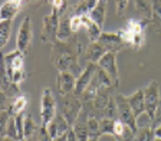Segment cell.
<instances>
[{"label": "cell", "instance_id": "cell-1", "mask_svg": "<svg viewBox=\"0 0 161 141\" xmlns=\"http://www.w3.org/2000/svg\"><path fill=\"white\" fill-rule=\"evenodd\" d=\"M80 55V46L75 35L69 40H56L52 43V54H50V62L59 72L66 70L75 76H79L82 69L78 62V56Z\"/></svg>", "mask_w": 161, "mask_h": 141}, {"label": "cell", "instance_id": "cell-2", "mask_svg": "<svg viewBox=\"0 0 161 141\" xmlns=\"http://www.w3.org/2000/svg\"><path fill=\"white\" fill-rule=\"evenodd\" d=\"M82 108H84L82 98L75 97L74 94L62 97V102H60V114L66 118V121L69 122L70 127H72L74 122L78 120Z\"/></svg>", "mask_w": 161, "mask_h": 141}, {"label": "cell", "instance_id": "cell-3", "mask_svg": "<svg viewBox=\"0 0 161 141\" xmlns=\"http://www.w3.org/2000/svg\"><path fill=\"white\" fill-rule=\"evenodd\" d=\"M58 114V105L55 95L50 88H43L42 91V98H40V121L42 125L46 127L53 117Z\"/></svg>", "mask_w": 161, "mask_h": 141}, {"label": "cell", "instance_id": "cell-4", "mask_svg": "<svg viewBox=\"0 0 161 141\" xmlns=\"http://www.w3.org/2000/svg\"><path fill=\"white\" fill-rule=\"evenodd\" d=\"M59 16L60 12L56 9H52V13L43 17V25H42V42L43 43H55L58 40V27H59Z\"/></svg>", "mask_w": 161, "mask_h": 141}, {"label": "cell", "instance_id": "cell-5", "mask_svg": "<svg viewBox=\"0 0 161 141\" xmlns=\"http://www.w3.org/2000/svg\"><path fill=\"white\" fill-rule=\"evenodd\" d=\"M114 98H115V105H117V118H119L124 124H127L130 128L137 131L138 130L137 117H135V114L131 110L130 104H128V101H127V97L117 94V95H114Z\"/></svg>", "mask_w": 161, "mask_h": 141}, {"label": "cell", "instance_id": "cell-6", "mask_svg": "<svg viewBox=\"0 0 161 141\" xmlns=\"http://www.w3.org/2000/svg\"><path fill=\"white\" fill-rule=\"evenodd\" d=\"M32 39H33V30H32V20L30 16H25L23 20L20 22V27L17 32L16 37V49L22 50L23 54H26L30 49L32 45Z\"/></svg>", "mask_w": 161, "mask_h": 141}, {"label": "cell", "instance_id": "cell-7", "mask_svg": "<svg viewBox=\"0 0 161 141\" xmlns=\"http://www.w3.org/2000/svg\"><path fill=\"white\" fill-rule=\"evenodd\" d=\"M144 89V102H145V114L153 120L157 108L158 102H160L161 97H160V85L157 81H151L150 84L147 85Z\"/></svg>", "mask_w": 161, "mask_h": 141}, {"label": "cell", "instance_id": "cell-8", "mask_svg": "<svg viewBox=\"0 0 161 141\" xmlns=\"http://www.w3.org/2000/svg\"><path fill=\"white\" fill-rule=\"evenodd\" d=\"M97 42H99L107 52H115V54L128 46L127 42L118 33V30L117 32H102Z\"/></svg>", "mask_w": 161, "mask_h": 141}, {"label": "cell", "instance_id": "cell-9", "mask_svg": "<svg viewBox=\"0 0 161 141\" xmlns=\"http://www.w3.org/2000/svg\"><path fill=\"white\" fill-rule=\"evenodd\" d=\"M98 65L94 62H88L85 69L80 72V75L76 78V84H75V89H74V95L75 97L82 98V95L85 94V91L88 89V87L91 85V81L95 75Z\"/></svg>", "mask_w": 161, "mask_h": 141}, {"label": "cell", "instance_id": "cell-10", "mask_svg": "<svg viewBox=\"0 0 161 141\" xmlns=\"http://www.w3.org/2000/svg\"><path fill=\"white\" fill-rule=\"evenodd\" d=\"M97 65L109 75L111 79L114 81L115 85H118V81H119V72H118L117 54H115V52H105L104 56L97 62Z\"/></svg>", "mask_w": 161, "mask_h": 141}, {"label": "cell", "instance_id": "cell-11", "mask_svg": "<svg viewBox=\"0 0 161 141\" xmlns=\"http://www.w3.org/2000/svg\"><path fill=\"white\" fill-rule=\"evenodd\" d=\"M58 92H59L60 97H65V95H70L74 94L75 89V84H76V76L72 75L70 72L66 70H62L58 75Z\"/></svg>", "mask_w": 161, "mask_h": 141}, {"label": "cell", "instance_id": "cell-12", "mask_svg": "<svg viewBox=\"0 0 161 141\" xmlns=\"http://www.w3.org/2000/svg\"><path fill=\"white\" fill-rule=\"evenodd\" d=\"M46 127H47L49 134L52 135V138H56V137H60V135L66 134L68 131H69L70 125H69V122L66 121V118H65L64 115L56 114L53 117V120L50 121Z\"/></svg>", "mask_w": 161, "mask_h": 141}, {"label": "cell", "instance_id": "cell-13", "mask_svg": "<svg viewBox=\"0 0 161 141\" xmlns=\"http://www.w3.org/2000/svg\"><path fill=\"white\" fill-rule=\"evenodd\" d=\"M25 54L22 50L16 49L10 54L4 55V65H6V74L9 76L13 70H17V69H23V65H25Z\"/></svg>", "mask_w": 161, "mask_h": 141}, {"label": "cell", "instance_id": "cell-14", "mask_svg": "<svg viewBox=\"0 0 161 141\" xmlns=\"http://www.w3.org/2000/svg\"><path fill=\"white\" fill-rule=\"evenodd\" d=\"M127 101L130 104L132 112L135 114V117H140L141 114L145 112V102H144V89L135 91L132 95H128Z\"/></svg>", "mask_w": 161, "mask_h": 141}, {"label": "cell", "instance_id": "cell-15", "mask_svg": "<svg viewBox=\"0 0 161 141\" xmlns=\"http://www.w3.org/2000/svg\"><path fill=\"white\" fill-rule=\"evenodd\" d=\"M74 36L70 30V16L69 10H65L64 13L59 16V27H58V40H69Z\"/></svg>", "mask_w": 161, "mask_h": 141}, {"label": "cell", "instance_id": "cell-16", "mask_svg": "<svg viewBox=\"0 0 161 141\" xmlns=\"http://www.w3.org/2000/svg\"><path fill=\"white\" fill-rule=\"evenodd\" d=\"M107 50L104 49V46L99 43V42H89L88 46L84 50V59L86 62H94L97 64L101 58L104 56V54Z\"/></svg>", "mask_w": 161, "mask_h": 141}, {"label": "cell", "instance_id": "cell-17", "mask_svg": "<svg viewBox=\"0 0 161 141\" xmlns=\"http://www.w3.org/2000/svg\"><path fill=\"white\" fill-rule=\"evenodd\" d=\"M107 9H108V0H98L97 4L91 9V12L88 14L95 23L102 27L105 23V17H107Z\"/></svg>", "mask_w": 161, "mask_h": 141}, {"label": "cell", "instance_id": "cell-18", "mask_svg": "<svg viewBox=\"0 0 161 141\" xmlns=\"http://www.w3.org/2000/svg\"><path fill=\"white\" fill-rule=\"evenodd\" d=\"M82 26L84 29L86 30V35H88V39L91 42H97L99 39L101 33H102V27L99 25H97L94 20L89 17V14H82Z\"/></svg>", "mask_w": 161, "mask_h": 141}, {"label": "cell", "instance_id": "cell-19", "mask_svg": "<svg viewBox=\"0 0 161 141\" xmlns=\"http://www.w3.org/2000/svg\"><path fill=\"white\" fill-rule=\"evenodd\" d=\"M22 3L16 0H7L6 3L2 4L0 7V13H2V20H13L19 12Z\"/></svg>", "mask_w": 161, "mask_h": 141}, {"label": "cell", "instance_id": "cell-20", "mask_svg": "<svg viewBox=\"0 0 161 141\" xmlns=\"http://www.w3.org/2000/svg\"><path fill=\"white\" fill-rule=\"evenodd\" d=\"M37 127L36 121L33 120V117L30 114H25V120H23V134H25V138H30L33 140V137L37 134Z\"/></svg>", "mask_w": 161, "mask_h": 141}, {"label": "cell", "instance_id": "cell-21", "mask_svg": "<svg viewBox=\"0 0 161 141\" xmlns=\"http://www.w3.org/2000/svg\"><path fill=\"white\" fill-rule=\"evenodd\" d=\"M27 107V97L26 95H17V97L13 98L12 104L9 107V112L12 115H19L23 114L25 108Z\"/></svg>", "mask_w": 161, "mask_h": 141}, {"label": "cell", "instance_id": "cell-22", "mask_svg": "<svg viewBox=\"0 0 161 141\" xmlns=\"http://www.w3.org/2000/svg\"><path fill=\"white\" fill-rule=\"evenodd\" d=\"M12 27H13L12 20H0V50L9 42L10 35H12Z\"/></svg>", "mask_w": 161, "mask_h": 141}, {"label": "cell", "instance_id": "cell-23", "mask_svg": "<svg viewBox=\"0 0 161 141\" xmlns=\"http://www.w3.org/2000/svg\"><path fill=\"white\" fill-rule=\"evenodd\" d=\"M134 4L137 12L140 13L141 19L150 22L151 13H153L151 12V0H134Z\"/></svg>", "mask_w": 161, "mask_h": 141}, {"label": "cell", "instance_id": "cell-24", "mask_svg": "<svg viewBox=\"0 0 161 141\" xmlns=\"http://www.w3.org/2000/svg\"><path fill=\"white\" fill-rule=\"evenodd\" d=\"M97 2L98 0H80L79 3H76L72 7V12H74L72 14H79V16L88 14L91 12V9L97 4Z\"/></svg>", "mask_w": 161, "mask_h": 141}, {"label": "cell", "instance_id": "cell-25", "mask_svg": "<svg viewBox=\"0 0 161 141\" xmlns=\"http://www.w3.org/2000/svg\"><path fill=\"white\" fill-rule=\"evenodd\" d=\"M114 122L115 118L99 117V133L102 135H112L114 137Z\"/></svg>", "mask_w": 161, "mask_h": 141}, {"label": "cell", "instance_id": "cell-26", "mask_svg": "<svg viewBox=\"0 0 161 141\" xmlns=\"http://www.w3.org/2000/svg\"><path fill=\"white\" fill-rule=\"evenodd\" d=\"M86 112H88V111H86ZM86 125H88V133H89V135H99V137H101V133H99V117H97V115L89 114V112H88Z\"/></svg>", "mask_w": 161, "mask_h": 141}, {"label": "cell", "instance_id": "cell-27", "mask_svg": "<svg viewBox=\"0 0 161 141\" xmlns=\"http://www.w3.org/2000/svg\"><path fill=\"white\" fill-rule=\"evenodd\" d=\"M10 112L9 110L2 111L0 112V137H6V131H7V122L10 118Z\"/></svg>", "mask_w": 161, "mask_h": 141}, {"label": "cell", "instance_id": "cell-28", "mask_svg": "<svg viewBox=\"0 0 161 141\" xmlns=\"http://www.w3.org/2000/svg\"><path fill=\"white\" fill-rule=\"evenodd\" d=\"M6 137H10V138H14V140H17V128H16V120H14V115H10V118H9ZM17 141H19V140H17Z\"/></svg>", "mask_w": 161, "mask_h": 141}, {"label": "cell", "instance_id": "cell-29", "mask_svg": "<svg viewBox=\"0 0 161 141\" xmlns=\"http://www.w3.org/2000/svg\"><path fill=\"white\" fill-rule=\"evenodd\" d=\"M82 16L79 14H72L70 16V30H72V33H78L80 29H82Z\"/></svg>", "mask_w": 161, "mask_h": 141}, {"label": "cell", "instance_id": "cell-30", "mask_svg": "<svg viewBox=\"0 0 161 141\" xmlns=\"http://www.w3.org/2000/svg\"><path fill=\"white\" fill-rule=\"evenodd\" d=\"M12 101H13V97H10L9 94L3 92V91H0V112L9 110Z\"/></svg>", "mask_w": 161, "mask_h": 141}, {"label": "cell", "instance_id": "cell-31", "mask_svg": "<svg viewBox=\"0 0 161 141\" xmlns=\"http://www.w3.org/2000/svg\"><path fill=\"white\" fill-rule=\"evenodd\" d=\"M35 137H36V141H53L52 135L47 131V127H45V125H40L39 130H37V134Z\"/></svg>", "mask_w": 161, "mask_h": 141}, {"label": "cell", "instance_id": "cell-32", "mask_svg": "<svg viewBox=\"0 0 161 141\" xmlns=\"http://www.w3.org/2000/svg\"><path fill=\"white\" fill-rule=\"evenodd\" d=\"M160 125H161V99H160V102H158L157 108H155L154 117H153V120H151V128L154 130V128L160 127Z\"/></svg>", "mask_w": 161, "mask_h": 141}, {"label": "cell", "instance_id": "cell-33", "mask_svg": "<svg viewBox=\"0 0 161 141\" xmlns=\"http://www.w3.org/2000/svg\"><path fill=\"white\" fill-rule=\"evenodd\" d=\"M128 7V0H115V9H117L118 17H122L127 12Z\"/></svg>", "mask_w": 161, "mask_h": 141}, {"label": "cell", "instance_id": "cell-34", "mask_svg": "<svg viewBox=\"0 0 161 141\" xmlns=\"http://www.w3.org/2000/svg\"><path fill=\"white\" fill-rule=\"evenodd\" d=\"M154 135H155V137H160L161 138V125H160V127H157V128H154Z\"/></svg>", "mask_w": 161, "mask_h": 141}, {"label": "cell", "instance_id": "cell-35", "mask_svg": "<svg viewBox=\"0 0 161 141\" xmlns=\"http://www.w3.org/2000/svg\"><path fill=\"white\" fill-rule=\"evenodd\" d=\"M88 141H99V135H89Z\"/></svg>", "mask_w": 161, "mask_h": 141}, {"label": "cell", "instance_id": "cell-36", "mask_svg": "<svg viewBox=\"0 0 161 141\" xmlns=\"http://www.w3.org/2000/svg\"><path fill=\"white\" fill-rule=\"evenodd\" d=\"M53 141H66V134H65V135H60V137L53 138Z\"/></svg>", "mask_w": 161, "mask_h": 141}, {"label": "cell", "instance_id": "cell-37", "mask_svg": "<svg viewBox=\"0 0 161 141\" xmlns=\"http://www.w3.org/2000/svg\"><path fill=\"white\" fill-rule=\"evenodd\" d=\"M0 141H17L14 138H10V137H0Z\"/></svg>", "mask_w": 161, "mask_h": 141}, {"label": "cell", "instance_id": "cell-38", "mask_svg": "<svg viewBox=\"0 0 161 141\" xmlns=\"http://www.w3.org/2000/svg\"><path fill=\"white\" fill-rule=\"evenodd\" d=\"M153 141H161V138L160 137H154V140H153Z\"/></svg>", "mask_w": 161, "mask_h": 141}, {"label": "cell", "instance_id": "cell-39", "mask_svg": "<svg viewBox=\"0 0 161 141\" xmlns=\"http://www.w3.org/2000/svg\"><path fill=\"white\" fill-rule=\"evenodd\" d=\"M16 2H19V3L23 4V2H27V0H16Z\"/></svg>", "mask_w": 161, "mask_h": 141}, {"label": "cell", "instance_id": "cell-40", "mask_svg": "<svg viewBox=\"0 0 161 141\" xmlns=\"http://www.w3.org/2000/svg\"><path fill=\"white\" fill-rule=\"evenodd\" d=\"M20 141H32L30 138H23V140H20Z\"/></svg>", "mask_w": 161, "mask_h": 141}, {"label": "cell", "instance_id": "cell-41", "mask_svg": "<svg viewBox=\"0 0 161 141\" xmlns=\"http://www.w3.org/2000/svg\"><path fill=\"white\" fill-rule=\"evenodd\" d=\"M0 20H2V13H0Z\"/></svg>", "mask_w": 161, "mask_h": 141}]
</instances>
